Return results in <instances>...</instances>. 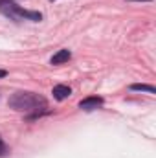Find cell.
I'll return each instance as SVG.
<instances>
[{"mask_svg":"<svg viewBox=\"0 0 156 158\" xmlns=\"http://www.w3.org/2000/svg\"><path fill=\"white\" fill-rule=\"evenodd\" d=\"M7 105L18 112H39L40 109H46V99L35 92H15Z\"/></svg>","mask_w":156,"mask_h":158,"instance_id":"6da1fadb","label":"cell"},{"mask_svg":"<svg viewBox=\"0 0 156 158\" xmlns=\"http://www.w3.org/2000/svg\"><path fill=\"white\" fill-rule=\"evenodd\" d=\"M0 11L6 15V17H9L11 20H17V22H20V20H33V22H39L40 19H42V15H40L39 11H28V9H22L20 6H17L13 0H0Z\"/></svg>","mask_w":156,"mask_h":158,"instance_id":"7a4b0ae2","label":"cell"},{"mask_svg":"<svg viewBox=\"0 0 156 158\" xmlns=\"http://www.w3.org/2000/svg\"><path fill=\"white\" fill-rule=\"evenodd\" d=\"M103 105V98H97V96H92V98H84L79 101V109L83 110H94L97 107Z\"/></svg>","mask_w":156,"mask_h":158,"instance_id":"3957f363","label":"cell"},{"mask_svg":"<svg viewBox=\"0 0 156 158\" xmlns=\"http://www.w3.org/2000/svg\"><path fill=\"white\" fill-rule=\"evenodd\" d=\"M51 94H53V98H55L57 101H63V99H66V98L72 94V88L66 86V85H57V86H53Z\"/></svg>","mask_w":156,"mask_h":158,"instance_id":"277c9868","label":"cell"},{"mask_svg":"<svg viewBox=\"0 0 156 158\" xmlns=\"http://www.w3.org/2000/svg\"><path fill=\"white\" fill-rule=\"evenodd\" d=\"M70 57H72L70 50H59V52L50 59V63H51V64H63V63H68Z\"/></svg>","mask_w":156,"mask_h":158,"instance_id":"5b68a950","label":"cell"},{"mask_svg":"<svg viewBox=\"0 0 156 158\" xmlns=\"http://www.w3.org/2000/svg\"><path fill=\"white\" fill-rule=\"evenodd\" d=\"M130 90L136 92H149V94H156V88L153 85H130Z\"/></svg>","mask_w":156,"mask_h":158,"instance_id":"8992f818","label":"cell"},{"mask_svg":"<svg viewBox=\"0 0 156 158\" xmlns=\"http://www.w3.org/2000/svg\"><path fill=\"white\" fill-rule=\"evenodd\" d=\"M4 155H7V147H6V143L2 142V138H0V156H4Z\"/></svg>","mask_w":156,"mask_h":158,"instance_id":"52a82bcc","label":"cell"},{"mask_svg":"<svg viewBox=\"0 0 156 158\" xmlns=\"http://www.w3.org/2000/svg\"><path fill=\"white\" fill-rule=\"evenodd\" d=\"M6 76H7V72L6 70H0V77H6Z\"/></svg>","mask_w":156,"mask_h":158,"instance_id":"ba28073f","label":"cell"},{"mask_svg":"<svg viewBox=\"0 0 156 158\" xmlns=\"http://www.w3.org/2000/svg\"><path fill=\"white\" fill-rule=\"evenodd\" d=\"M140 2H151V0H140Z\"/></svg>","mask_w":156,"mask_h":158,"instance_id":"9c48e42d","label":"cell"}]
</instances>
